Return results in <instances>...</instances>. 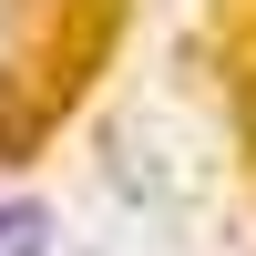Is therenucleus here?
I'll list each match as a JSON object with an SVG mask.
<instances>
[{"instance_id":"nucleus-1","label":"nucleus","mask_w":256,"mask_h":256,"mask_svg":"<svg viewBox=\"0 0 256 256\" xmlns=\"http://www.w3.org/2000/svg\"><path fill=\"white\" fill-rule=\"evenodd\" d=\"M41 246H52V216H41L31 195H10L0 205V256H41Z\"/></svg>"}]
</instances>
